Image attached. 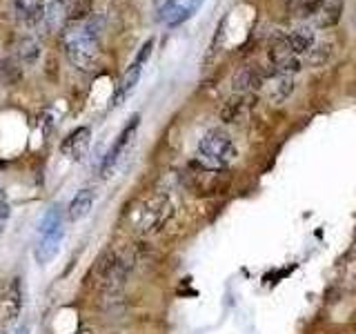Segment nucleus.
Instances as JSON below:
<instances>
[{
	"label": "nucleus",
	"instance_id": "25",
	"mask_svg": "<svg viewBox=\"0 0 356 334\" xmlns=\"http://www.w3.org/2000/svg\"><path fill=\"white\" fill-rule=\"evenodd\" d=\"M11 334H31V328L27 326V323H22V326H18Z\"/></svg>",
	"mask_w": 356,
	"mask_h": 334
},
{
	"label": "nucleus",
	"instance_id": "8",
	"mask_svg": "<svg viewBox=\"0 0 356 334\" xmlns=\"http://www.w3.org/2000/svg\"><path fill=\"white\" fill-rule=\"evenodd\" d=\"M270 61H272L274 70L281 74H296V72H300V67H303V63H300V58L294 54V49L289 47L287 38H276L272 42Z\"/></svg>",
	"mask_w": 356,
	"mask_h": 334
},
{
	"label": "nucleus",
	"instance_id": "16",
	"mask_svg": "<svg viewBox=\"0 0 356 334\" xmlns=\"http://www.w3.org/2000/svg\"><path fill=\"white\" fill-rule=\"evenodd\" d=\"M16 14L27 25H36L42 18V3L40 0H14Z\"/></svg>",
	"mask_w": 356,
	"mask_h": 334
},
{
	"label": "nucleus",
	"instance_id": "22",
	"mask_svg": "<svg viewBox=\"0 0 356 334\" xmlns=\"http://www.w3.org/2000/svg\"><path fill=\"white\" fill-rule=\"evenodd\" d=\"M323 5L325 0H298V11L300 16H316Z\"/></svg>",
	"mask_w": 356,
	"mask_h": 334
},
{
	"label": "nucleus",
	"instance_id": "23",
	"mask_svg": "<svg viewBox=\"0 0 356 334\" xmlns=\"http://www.w3.org/2000/svg\"><path fill=\"white\" fill-rule=\"evenodd\" d=\"M7 218H9V209H7V203H3V200H0V230H3V225L7 223Z\"/></svg>",
	"mask_w": 356,
	"mask_h": 334
},
{
	"label": "nucleus",
	"instance_id": "3",
	"mask_svg": "<svg viewBox=\"0 0 356 334\" xmlns=\"http://www.w3.org/2000/svg\"><path fill=\"white\" fill-rule=\"evenodd\" d=\"M174 212V205L167 194H152L134 205L129 212L131 230L138 234H154L159 232Z\"/></svg>",
	"mask_w": 356,
	"mask_h": 334
},
{
	"label": "nucleus",
	"instance_id": "24",
	"mask_svg": "<svg viewBox=\"0 0 356 334\" xmlns=\"http://www.w3.org/2000/svg\"><path fill=\"white\" fill-rule=\"evenodd\" d=\"M203 3H205V0H189V3H187L185 7H187V9H189V11H192V14H194V11H196V9H198L200 5H203Z\"/></svg>",
	"mask_w": 356,
	"mask_h": 334
},
{
	"label": "nucleus",
	"instance_id": "1",
	"mask_svg": "<svg viewBox=\"0 0 356 334\" xmlns=\"http://www.w3.org/2000/svg\"><path fill=\"white\" fill-rule=\"evenodd\" d=\"M103 20L98 16H89L83 22H76L74 27L65 29V49L70 61L83 72H92L98 63V38Z\"/></svg>",
	"mask_w": 356,
	"mask_h": 334
},
{
	"label": "nucleus",
	"instance_id": "7",
	"mask_svg": "<svg viewBox=\"0 0 356 334\" xmlns=\"http://www.w3.org/2000/svg\"><path fill=\"white\" fill-rule=\"evenodd\" d=\"M20 308H22L20 285L14 283L0 294V334H9L11 326L18 321Z\"/></svg>",
	"mask_w": 356,
	"mask_h": 334
},
{
	"label": "nucleus",
	"instance_id": "6",
	"mask_svg": "<svg viewBox=\"0 0 356 334\" xmlns=\"http://www.w3.org/2000/svg\"><path fill=\"white\" fill-rule=\"evenodd\" d=\"M154 45H156V40L154 38H147L143 42V47L138 49V54H136V58L131 61V65L127 67V72H125V76H122V81H120V87H118V92H116V98H114V105H120V100L125 98L134 87L138 85V81H140V74H143V67H145V63L149 61V56H152V49H154Z\"/></svg>",
	"mask_w": 356,
	"mask_h": 334
},
{
	"label": "nucleus",
	"instance_id": "12",
	"mask_svg": "<svg viewBox=\"0 0 356 334\" xmlns=\"http://www.w3.org/2000/svg\"><path fill=\"white\" fill-rule=\"evenodd\" d=\"M263 87H267V98H270L272 103H283V100L294 92V78L292 74L276 72L265 78Z\"/></svg>",
	"mask_w": 356,
	"mask_h": 334
},
{
	"label": "nucleus",
	"instance_id": "26",
	"mask_svg": "<svg viewBox=\"0 0 356 334\" xmlns=\"http://www.w3.org/2000/svg\"><path fill=\"white\" fill-rule=\"evenodd\" d=\"M76 334H94L92 330H81V332H76Z\"/></svg>",
	"mask_w": 356,
	"mask_h": 334
},
{
	"label": "nucleus",
	"instance_id": "14",
	"mask_svg": "<svg viewBox=\"0 0 356 334\" xmlns=\"http://www.w3.org/2000/svg\"><path fill=\"white\" fill-rule=\"evenodd\" d=\"M96 203V192L92 187H85L81 189V192H76V196L72 198V203L67 205V218H70L72 223H78L83 221L89 212H92Z\"/></svg>",
	"mask_w": 356,
	"mask_h": 334
},
{
	"label": "nucleus",
	"instance_id": "13",
	"mask_svg": "<svg viewBox=\"0 0 356 334\" xmlns=\"http://www.w3.org/2000/svg\"><path fill=\"white\" fill-rule=\"evenodd\" d=\"M40 22L47 29V33L60 31L67 25V5L65 0H49L47 5H42V18Z\"/></svg>",
	"mask_w": 356,
	"mask_h": 334
},
{
	"label": "nucleus",
	"instance_id": "4",
	"mask_svg": "<svg viewBox=\"0 0 356 334\" xmlns=\"http://www.w3.org/2000/svg\"><path fill=\"white\" fill-rule=\"evenodd\" d=\"M236 159V148L225 129H209L198 143V161L214 170H222Z\"/></svg>",
	"mask_w": 356,
	"mask_h": 334
},
{
	"label": "nucleus",
	"instance_id": "5",
	"mask_svg": "<svg viewBox=\"0 0 356 334\" xmlns=\"http://www.w3.org/2000/svg\"><path fill=\"white\" fill-rule=\"evenodd\" d=\"M138 127H140V116H138V114H134V116L127 120V125L122 127V132L118 134V138L114 141V145L109 148V152L105 154L103 163H100V174H103V178H109L111 174H114V170H116L118 163H120V159H122V154H125V152L131 148L134 138H136Z\"/></svg>",
	"mask_w": 356,
	"mask_h": 334
},
{
	"label": "nucleus",
	"instance_id": "9",
	"mask_svg": "<svg viewBox=\"0 0 356 334\" xmlns=\"http://www.w3.org/2000/svg\"><path fill=\"white\" fill-rule=\"evenodd\" d=\"M89 148H92V129L87 125L76 127L74 132L67 134V138L60 143V152L67 156L70 161H83L89 154Z\"/></svg>",
	"mask_w": 356,
	"mask_h": 334
},
{
	"label": "nucleus",
	"instance_id": "15",
	"mask_svg": "<svg viewBox=\"0 0 356 334\" xmlns=\"http://www.w3.org/2000/svg\"><path fill=\"white\" fill-rule=\"evenodd\" d=\"M287 42H289V47L294 49L296 56L307 54V51L312 49V45H314V29L307 27V25L296 27V29L287 36Z\"/></svg>",
	"mask_w": 356,
	"mask_h": 334
},
{
	"label": "nucleus",
	"instance_id": "18",
	"mask_svg": "<svg viewBox=\"0 0 356 334\" xmlns=\"http://www.w3.org/2000/svg\"><path fill=\"white\" fill-rule=\"evenodd\" d=\"M40 56V45L36 38H22L18 42V58L27 65H33Z\"/></svg>",
	"mask_w": 356,
	"mask_h": 334
},
{
	"label": "nucleus",
	"instance_id": "2",
	"mask_svg": "<svg viewBox=\"0 0 356 334\" xmlns=\"http://www.w3.org/2000/svg\"><path fill=\"white\" fill-rule=\"evenodd\" d=\"M65 239V214L58 205L49 207L42 214L36 232V245H33V256L40 265H47L60 252Z\"/></svg>",
	"mask_w": 356,
	"mask_h": 334
},
{
	"label": "nucleus",
	"instance_id": "20",
	"mask_svg": "<svg viewBox=\"0 0 356 334\" xmlns=\"http://www.w3.org/2000/svg\"><path fill=\"white\" fill-rule=\"evenodd\" d=\"M327 56H330V45L327 42H323V45H312V49L305 54V63L309 67H321L323 63L327 61Z\"/></svg>",
	"mask_w": 356,
	"mask_h": 334
},
{
	"label": "nucleus",
	"instance_id": "10",
	"mask_svg": "<svg viewBox=\"0 0 356 334\" xmlns=\"http://www.w3.org/2000/svg\"><path fill=\"white\" fill-rule=\"evenodd\" d=\"M192 167H196V172L192 174L194 178V187L198 189V194H218L222 187H225V176H222L220 170H214V167H207L205 163H192Z\"/></svg>",
	"mask_w": 356,
	"mask_h": 334
},
{
	"label": "nucleus",
	"instance_id": "21",
	"mask_svg": "<svg viewBox=\"0 0 356 334\" xmlns=\"http://www.w3.org/2000/svg\"><path fill=\"white\" fill-rule=\"evenodd\" d=\"M0 78H3L5 83H16L18 78H20V67H18V63L11 61V58L0 61Z\"/></svg>",
	"mask_w": 356,
	"mask_h": 334
},
{
	"label": "nucleus",
	"instance_id": "17",
	"mask_svg": "<svg viewBox=\"0 0 356 334\" xmlns=\"http://www.w3.org/2000/svg\"><path fill=\"white\" fill-rule=\"evenodd\" d=\"M341 11H343V3L341 0H330L325 3L316 14V27H334L341 20Z\"/></svg>",
	"mask_w": 356,
	"mask_h": 334
},
{
	"label": "nucleus",
	"instance_id": "11",
	"mask_svg": "<svg viewBox=\"0 0 356 334\" xmlns=\"http://www.w3.org/2000/svg\"><path fill=\"white\" fill-rule=\"evenodd\" d=\"M256 105V96L254 94H236L232 96L225 107L220 109V118L225 122H238L243 116H248Z\"/></svg>",
	"mask_w": 356,
	"mask_h": 334
},
{
	"label": "nucleus",
	"instance_id": "19",
	"mask_svg": "<svg viewBox=\"0 0 356 334\" xmlns=\"http://www.w3.org/2000/svg\"><path fill=\"white\" fill-rule=\"evenodd\" d=\"M92 14V0H74L67 9V22H83Z\"/></svg>",
	"mask_w": 356,
	"mask_h": 334
}]
</instances>
